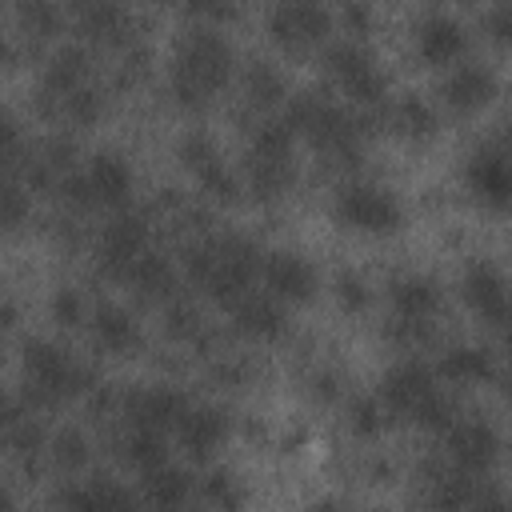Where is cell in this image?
I'll list each match as a JSON object with an SVG mask.
<instances>
[{"label":"cell","instance_id":"6da1fadb","mask_svg":"<svg viewBox=\"0 0 512 512\" xmlns=\"http://www.w3.org/2000/svg\"><path fill=\"white\" fill-rule=\"evenodd\" d=\"M280 116L300 140H308L332 164H356L372 132V112L356 104H340L328 92H296L284 100Z\"/></svg>","mask_w":512,"mask_h":512},{"label":"cell","instance_id":"7a4b0ae2","mask_svg":"<svg viewBox=\"0 0 512 512\" xmlns=\"http://www.w3.org/2000/svg\"><path fill=\"white\" fill-rule=\"evenodd\" d=\"M260 268H264L260 244L240 236V232L204 236V240H192L184 248V276H188V284L196 292L220 300V304H232L244 292H252L256 280H260Z\"/></svg>","mask_w":512,"mask_h":512},{"label":"cell","instance_id":"3957f363","mask_svg":"<svg viewBox=\"0 0 512 512\" xmlns=\"http://www.w3.org/2000/svg\"><path fill=\"white\" fill-rule=\"evenodd\" d=\"M232 80V48L216 28H188L172 52L168 88L180 108H204Z\"/></svg>","mask_w":512,"mask_h":512},{"label":"cell","instance_id":"277c9868","mask_svg":"<svg viewBox=\"0 0 512 512\" xmlns=\"http://www.w3.org/2000/svg\"><path fill=\"white\" fill-rule=\"evenodd\" d=\"M20 372H24V400L32 408H56L80 392L92 388L88 368L60 344L52 340H28L20 352Z\"/></svg>","mask_w":512,"mask_h":512},{"label":"cell","instance_id":"5b68a950","mask_svg":"<svg viewBox=\"0 0 512 512\" xmlns=\"http://www.w3.org/2000/svg\"><path fill=\"white\" fill-rule=\"evenodd\" d=\"M324 68L340 84V92L348 96V104H356L364 112H376V108L388 104V76L376 68L372 52L360 40L348 36V40L324 44Z\"/></svg>","mask_w":512,"mask_h":512},{"label":"cell","instance_id":"8992f818","mask_svg":"<svg viewBox=\"0 0 512 512\" xmlns=\"http://www.w3.org/2000/svg\"><path fill=\"white\" fill-rule=\"evenodd\" d=\"M152 248V220L144 212H132V208H116V216L100 228V240H96V264L108 280L124 284L128 268Z\"/></svg>","mask_w":512,"mask_h":512},{"label":"cell","instance_id":"52a82bcc","mask_svg":"<svg viewBox=\"0 0 512 512\" xmlns=\"http://www.w3.org/2000/svg\"><path fill=\"white\" fill-rule=\"evenodd\" d=\"M336 220L352 232H364V236H388L404 224V208L400 200L388 192V188H376V184H344L336 192V204H332Z\"/></svg>","mask_w":512,"mask_h":512},{"label":"cell","instance_id":"ba28073f","mask_svg":"<svg viewBox=\"0 0 512 512\" xmlns=\"http://www.w3.org/2000/svg\"><path fill=\"white\" fill-rule=\"evenodd\" d=\"M268 36L284 52H308L328 44L332 36V12L320 0H280L268 12Z\"/></svg>","mask_w":512,"mask_h":512},{"label":"cell","instance_id":"9c48e42d","mask_svg":"<svg viewBox=\"0 0 512 512\" xmlns=\"http://www.w3.org/2000/svg\"><path fill=\"white\" fill-rule=\"evenodd\" d=\"M444 456L472 476H488L500 464V432L488 420H456L444 432Z\"/></svg>","mask_w":512,"mask_h":512},{"label":"cell","instance_id":"30bf717a","mask_svg":"<svg viewBox=\"0 0 512 512\" xmlns=\"http://www.w3.org/2000/svg\"><path fill=\"white\" fill-rule=\"evenodd\" d=\"M464 184L484 208L508 212L512 208V152L508 148H476L464 164Z\"/></svg>","mask_w":512,"mask_h":512},{"label":"cell","instance_id":"8fae6325","mask_svg":"<svg viewBox=\"0 0 512 512\" xmlns=\"http://www.w3.org/2000/svg\"><path fill=\"white\" fill-rule=\"evenodd\" d=\"M92 84V52L88 44H60L44 68H40V112H52L64 96H72L76 88Z\"/></svg>","mask_w":512,"mask_h":512},{"label":"cell","instance_id":"7c38bea8","mask_svg":"<svg viewBox=\"0 0 512 512\" xmlns=\"http://www.w3.org/2000/svg\"><path fill=\"white\" fill-rule=\"evenodd\" d=\"M72 24L84 44L96 48H132V16L120 0H76Z\"/></svg>","mask_w":512,"mask_h":512},{"label":"cell","instance_id":"4fadbf2b","mask_svg":"<svg viewBox=\"0 0 512 512\" xmlns=\"http://www.w3.org/2000/svg\"><path fill=\"white\" fill-rule=\"evenodd\" d=\"M192 408V400L176 388H136L120 400V416L124 424H140V428H160V432H176V424L184 420V412Z\"/></svg>","mask_w":512,"mask_h":512},{"label":"cell","instance_id":"5bb4252c","mask_svg":"<svg viewBox=\"0 0 512 512\" xmlns=\"http://www.w3.org/2000/svg\"><path fill=\"white\" fill-rule=\"evenodd\" d=\"M436 392V372L420 360H400L380 376V400L392 416H416L420 404Z\"/></svg>","mask_w":512,"mask_h":512},{"label":"cell","instance_id":"9a60e30c","mask_svg":"<svg viewBox=\"0 0 512 512\" xmlns=\"http://www.w3.org/2000/svg\"><path fill=\"white\" fill-rule=\"evenodd\" d=\"M440 104L456 116H472L480 112L492 96H496V72L484 64H452L436 88Z\"/></svg>","mask_w":512,"mask_h":512},{"label":"cell","instance_id":"2e32d148","mask_svg":"<svg viewBox=\"0 0 512 512\" xmlns=\"http://www.w3.org/2000/svg\"><path fill=\"white\" fill-rule=\"evenodd\" d=\"M228 312H232V328H236L240 336H248V340H260V344L280 340L284 328H288L284 300H276L268 288H264V292H256V288L244 292L240 300L228 304Z\"/></svg>","mask_w":512,"mask_h":512},{"label":"cell","instance_id":"e0dca14e","mask_svg":"<svg viewBox=\"0 0 512 512\" xmlns=\"http://www.w3.org/2000/svg\"><path fill=\"white\" fill-rule=\"evenodd\" d=\"M260 280L284 304H308L316 296V268L300 252H268Z\"/></svg>","mask_w":512,"mask_h":512},{"label":"cell","instance_id":"ac0fdd59","mask_svg":"<svg viewBox=\"0 0 512 512\" xmlns=\"http://www.w3.org/2000/svg\"><path fill=\"white\" fill-rule=\"evenodd\" d=\"M416 40V52L424 64H436V68H448V64H460V56L468 52V36L460 28V20L444 16V12H432L416 24L412 32Z\"/></svg>","mask_w":512,"mask_h":512},{"label":"cell","instance_id":"d6986e66","mask_svg":"<svg viewBox=\"0 0 512 512\" xmlns=\"http://www.w3.org/2000/svg\"><path fill=\"white\" fill-rule=\"evenodd\" d=\"M460 292H464V300H468V308L476 312V316H484V320H500L504 312H508V304H512V296H508V280H504V272L496 268V264H488V260H472L468 268H464V280H460Z\"/></svg>","mask_w":512,"mask_h":512},{"label":"cell","instance_id":"ffe728a7","mask_svg":"<svg viewBox=\"0 0 512 512\" xmlns=\"http://www.w3.org/2000/svg\"><path fill=\"white\" fill-rule=\"evenodd\" d=\"M124 284H128L140 300H148V304H168V300L180 296V272H176L172 260H168L164 252H156V248H148V252L128 268Z\"/></svg>","mask_w":512,"mask_h":512},{"label":"cell","instance_id":"44dd1931","mask_svg":"<svg viewBox=\"0 0 512 512\" xmlns=\"http://www.w3.org/2000/svg\"><path fill=\"white\" fill-rule=\"evenodd\" d=\"M388 304L396 316H412V320H436L444 292L432 276L424 272H400L388 280Z\"/></svg>","mask_w":512,"mask_h":512},{"label":"cell","instance_id":"7402d4cb","mask_svg":"<svg viewBox=\"0 0 512 512\" xmlns=\"http://www.w3.org/2000/svg\"><path fill=\"white\" fill-rule=\"evenodd\" d=\"M224 436H228V420L212 404H192L184 412V420L176 424V440H180L184 456H192V460H208L224 444Z\"/></svg>","mask_w":512,"mask_h":512},{"label":"cell","instance_id":"603a6c76","mask_svg":"<svg viewBox=\"0 0 512 512\" xmlns=\"http://www.w3.org/2000/svg\"><path fill=\"white\" fill-rule=\"evenodd\" d=\"M84 180L100 208H124L132 196V168L116 152H96L84 164Z\"/></svg>","mask_w":512,"mask_h":512},{"label":"cell","instance_id":"cb8c5ba5","mask_svg":"<svg viewBox=\"0 0 512 512\" xmlns=\"http://www.w3.org/2000/svg\"><path fill=\"white\" fill-rule=\"evenodd\" d=\"M292 156H256V152H244V164H240V180H244V192L252 200H280L288 188H292Z\"/></svg>","mask_w":512,"mask_h":512},{"label":"cell","instance_id":"d4e9b609","mask_svg":"<svg viewBox=\"0 0 512 512\" xmlns=\"http://www.w3.org/2000/svg\"><path fill=\"white\" fill-rule=\"evenodd\" d=\"M88 328H92L96 348H104L112 356H132L140 348V324L120 304H96L88 316Z\"/></svg>","mask_w":512,"mask_h":512},{"label":"cell","instance_id":"484cf974","mask_svg":"<svg viewBox=\"0 0 512 512\" xmlns=\"http://www.w3.org/2000/svg\"><path fill=\"white\" fill-rule=\"evenodd\" d=\"M436 376H444L448 384H484L496 376V360L480 344H452V348H444Z\"/></svg>","mask_w":512,"mask_h":512},{"label":"cell","instance_id":"4316f807","mask_svg":"<svg viewBox=\"0 0 512 512\" xmlns=\"http://www.w3.org/2000/svg\"><path fill=\"white\" fill-rule=\"evenodd\" d=\"M380 112H384V124L404 140H432L436 128H440L436 108L428 100H420V96H400V100L384 104Z\"/></svg>","mask_w":512,"mask_h":512},{"label":"cell","instance_id":"83f0119b","mask_svg":"<svg viewBox=\"0 0 512 512\" xmlns=\"http://www.w3.org/2000/svg\"><path fill=\"white\" fill-rule=\"evenodd\" d=\"M140 492L148 504H160V508H180L192 500V476L184 468H176L172 460L140 472Z\"/></svg>","mask_w":512,"mask_h":512},{"label":"cell","instance_id":"f1b7e54d","mask_svg":"<svg viewBox=\"0 0 512 512\" xmlns=\"http://www.w3.org/2000/svg\"><path fill=\"white\" fill-rule=\"evenodd\" d=\"M240 92H244V104L256 108V112H268V108H276V104L288 100V84H284L280 68L268 64V60H252V64L244 68Z\"/></svg>","mask_w":512,"mask_h":512},{"label":"cell","instance_id":"f546056e","mask_svg":"<svg viewBox=\"0 0 512 512\" xmlns=\"http://www.w3.org/2000/svg\"><path fill=\"white\" fill-rule=\"evenodd\" d=\"M120 460H124V464H132L136 472H148V468H156V464L172 460V456H168V432L128 424V428H124V436H120Z\"/></svg>","mask_w":512,"mask_h":512},{"label":"cell","instance_id":"4dcf8cb0","mask_svg":"<svg viewBox=\"0 0 512 512\" xmlns=\"http://www.w3.org/2000/svg\"><path fill=\"white\" fill-rule=\"evenodd\" d=\"M12 16H16V32H20L32 48H36L40 40H52V36L64 32V12H60L56 0H16Z\"/></svg>","mask_w":512,"mask_h":512},{"label":"cell","instance_id":"1f68e13d","mask_svg":"<svg viewBox=\"0 0 512 512\" xmlns=\"http://www.w3.org/2000/svg\"><path fill=\"white\" fill-rule=\"evenodd\" d=\"M136 496L128 488H120L108 476L84 480V484H68L56 492V504H72V508H128Z\"/></svg>","mask_w":512,"mask_h":512},{"label":"cell","instance_id":"d6a6232c","mask_svg":"<svg viewBox=\"0 0 512 512\" xmlns=\"http://www.w3.org/2000/svg\"><path fill=\"white\" fill-rule=\"evenodd\" d=\"M48 460L56 464V472L76 476V472L88 468V460H92V444H88V436H84L80 428H60V432L48 440Z\"/></svg>","mask_w":512,"mask_h":512},{"label":"cell","instance_id":"836d02e7","mask_svg":"<svg viewBox=\"0 0 512 512\" xmlns=\"http://www.w3.org/2000/svg\"><path fill=\"white\" fill-rule=\"evenodd\" d=\"M388 404L380 400V392L376 396H352L348 400V428H352V436H360V440H376V436H384V428H388Z\"/></svg>","mask_w":512,"mask_h":512},{"label":"cell","instance_id":"e575fe53","mask_svg":"<svg viewBox=\"0 0 512 512\" xmlns=\"http://www.w3.org/2000/svg\"><path fill=\"white\" fill-rule=\"evenodd\" d=\"M412 420H416L424 432L444 436V432H448V428L460 420V408H456V400H452L448 392H440V388H436V392H432V396L420 404V412H416Z\"/></svg>","mask_w":512,"mask_h":512},{"label":"cell","instance_id":"d590c367","mask_svg":"<svg viewBox=\"0 0 512 512\" xmlns=\"http://www.w3.org/2000/svg\"><path fill=\"white\" fill-rule=\"evenodd\" d=\"M0 200H4V228H8V232H16V228L32 216V188H28L20 176H8V180H4V196H0Z\"/></svg>","mask_w":512,"mask_h":512},{"label":"cell","instance_id":"8d00e7d4","mask_svg":"<svg viewBox=\"0 0 512 512\" xmlns=\"http://www.w3.org/2000/svg\"><path fill=\"white\" fill-rule=\"evenodd\" d=\"M164 332H168L172 340H192V336L200 332V312H196V304L184 300V296L168 300V304H164Z\"/></svg>","mask_w":512,"mask_h":512},{"label":"cell","instance_id":"74e56055","mask_svg":"<svg viewBox=\"0 0 512 512\" xmlns=\"http://www.w3.org/2000/svg\"><path fill=\"white\" fill-rule=\"evenodd\" d=\"M180 8H184L188 20H196V24H204V28H216V24L236 20L240 0H180Z\"/></svg>","mask_w":512,"mask_h":512},{"label":"cell","instance_id":"f35d334b","mask_svg":"<svg viewBox=\"0 0 512 512\" xmlns=\"http://www.w3.org/2000/svg\"><path fill=\"white\" fill-rule=\"evenodd\" d=\"M52 320L60 324V328H80L92 312H88V304H84V296L76 292V288H56L52 292Z\"/></svg>","mask_w":512,"mask_h":512},{"label":"cell","instance_id":"ab89813d","mask_svg":"<svg viewBox=\"0 0 512 512\" xmlns=\"http://www.w3.org/2000/svg\"><path fill=\"white\" fill-rule=\"evenodd\" d=\"M200 496L208 500V504H216V508H236L244 496H240V488H236V480L228 476V472H212V476H204L200 480Z\"/></svg>","mask_w":512,"mask_h":512},{"label":"cell","instance_id":"60d3db41","mask_svg":"<svg viewBox=\"0 0 512 512\" xmlns=\"http://www.w3.org/2000/svg\"><path fill=\"white\" fill-rule=\"evenodd\" d=\"M484 32L492 44H512V0H496L484 16Z\"/></svg>","mask_w":512,"mask_h":512},{"label":"cell","instance_id":"b9f144b4","mask_svg":"<svg viewBox=\"0 0 512 512\" xmlns=\"http://www.w3.org/2000/svg\"><path fill=\"white\" fill-rule=\"evenodd\" d=\"M340 20H344V32H348L352 40H364L368 28H372V8H368V0H344Z\"/></svg>","mask_w":512,"mask_h":512},{"label":"cell","instance_id":"7bdbcfd3","mask_svg":"<svg viewBox=\"0 0 512 512\" xmlns=\"http://www.w3.org/2000/svg\"><path fill=\"white\" fill-rule=\"evenodd\" d=\"M336 300L344 304V308H364L368 304V288H364V280L360 276H352V272H344L340 280H336Z\"/></svg>","mask_w":512,"mask_h":512},{"label":"cell","instance_id":"ee69618b","mask_svg":"<svg viewBox=\"0 0 512 512\" xmlns=\"http://www.w3.org/2000/svg\"><path fill=\"white\" fill-rule=\"evenodd\" d=\"M496 328H500V336H504V344L512 348V304H508V312L496 320Z\"/></svg>","mask_w":512,"mask_h":512},{"label":"cell","instance_id":"f6af8a7d","mask_svg":"<svg viewBox=\"0 0 512 512\" xmlns=\"http://www.w3.org/2000/svg\"><path fill=\"white\" fill-rule=\"evenodd\" d=\"M504 140H508V152H512V120L504 124Z\"/></svg>","mask_w":512,"mask_h":512},{"label":"cell","instance_id":"bcb514c9","mask_svg":"<svg viewBox=\"0 0 512 512\" xmlns=\"http://www.w3.org/2000/svg\"><path fill=\"white\" fill-rule=\"evenodd\" d=\"M72 4H76V0H72Z\"/></svg>","mask_w":512,"mask_h":512}]
</instances>
